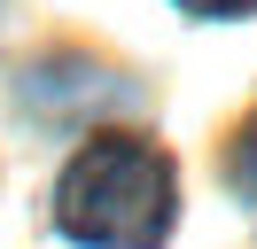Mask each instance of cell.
Instances as JSON below:
<instances>
[{"instance_id": "6da1fadb", "label": "cell", "mask_w": 257, "mask_h": 249, "mask_svg": "<svg viewBox=\"0 0 257 249\" xmlns=\"http://www.w3.org/2000/svg\"><path fill=\"white\" fill-rule=\"evenodd\" d=\"M179 218V171L133 133H101L70 156L55 187V226L86 249H164Z\"/></svg>"}, {"instance_id": "7a4b0ae2", "label": "cell", "mask_w": 257, "mask_h": 249, "mask_svg": "<svg viewBox=\"0 0 257 249\" xmlns=\"http://www.w3.org/2000/svg\"><path fill=\"white\" fill-rule=\"evenodd\" d=\"M234 195L257 202V109H249V125L234 133Z\"/></svg>"}, {"instance_id": "3957f363", "label": "cell", "mask_w": 257, "mask_h": 249, "mask_svg": "<svg viewBox=\"0 0 257 249\" xmlns=\"http://www.w3.org/2000/svg\"><path fill=\"white\" fill-rule=\"evenodd\" d=\"M179 8H187V16H241L249 0H179Z\"/></svg>"}]
</instances>
